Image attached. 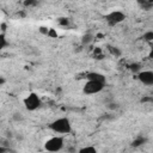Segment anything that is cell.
Segmentation results:
<instances>
[{
	"instance_id": "6da1fadb",
	"label": "cell",
	"mask_w": 153,
	"mask_h": 153,
	"mask_svg": "<svg viewBox=\"0 0 153 153\" xmlns=\"http://www.w3.org/2000/svg\"><path fill=\"white\" fill-rule=\"evenodd\" d=\"M49 128L57 134H69L72 130L71 121L67 117H60L49 124Z\"/></svg>"
},
{
	"instance_id": "7a4b0ae2",
	"label": "cell",
	"mask_w": 153,
	"mask_h": 153,
	"mask_svg": "<svg viewBox=\"0 0 153 153\" xmlns=\"http://www.w3.org/2000/svg\"><path fill=\"white\" fill-rule=\"evenodd\" d=\"M62 147H63V139L61 136H53V137L48 139L45 141V143H44L45 151L51 152V153L61 151Z\"/></svg>"
},
{
	"instance_id": "3957f363",
	"label": "cell",
	"mask_w": 153,
	"mask_h": 153,
	"mask_svg": "<svg viewBox=\"0 0 153 153\" xmlns=\"http://www.w3.org/2000/svg\"><path fill=\"white\" fill-rule=\"evenodd\" d=\"M23 103H24V106H25L27 110L33 111V110H36V109H38V108L41 106V98H39L36 93L31 92V93H29V94L24 98Z\"/></svg>"
},
{
	"instance_id": "277c9868",
	"label": "cell",
	"mask_w": 153,
	"mask_h": 153,
	"mask_svg": "<svg viewBox=\"0 0 153 153\" xmlns=\"http://www.w3.org/2000/svg\"><path fill=\"white\" fill-rule=\"evenodd\" d=\"M103 88H104V84L98 82V81L87 80L82 87V91L85 94H96V93H99Z\"/></svg>"
},
{
	"instance_id": "5b68a950",
	"label": "cell",
	"mask_w": 153,
	"mask_h": 153,
	"mask_svg": "<svg viewBox=\"0 0 153 153\" xmlns=\"http://www.w3.org/2000/svg\"><path fill=\"white\" fill-rule=\"evenodd\" d=\"M105 19L109 24L115 25V24H118V23L123 22L126 19V14L122 11H111L110 13H108L105 16Z\"/></svg>"
},
{
	"instance_id": "8992f818",
	"label": "cell",
	"mask_w": 153,
	"mask_h": 153,
	"mask_svg": "<svg viewBox=\"0 0 153 153\" xmlns=\"http://www.w3.org/2000/svg\"><path fill=\"white\" fill-rule=\"evenodd\" d=\"M137 78L145 85H153V72L152 71H142L137 74Z\"/></svg>"
},
{
	"instance_id": "52a82bcc",
	"label": "cell",
	"mask_w": 153,
	"mask_h": 153,
	"mask_svg": "<svg viewBox=\"0 0 153 153\" xmlns=\"http://www.w3.org/2000/svg\"><path fill=\"white\" fill-rule=\"evenodd\" d=\"M86 78L87 80H91V81H98V82L105 84V76L98 72H90L86 74Z\"/></svg>"
},
{
	"instance_id": "ba28073f",
	"label": "cell",
	"mask_w": 153,
	"mask_h": 153,
	"mask_svg": "<svg viewBox=\"0 0 153 153\" xmlns=\"http://www.w3.org/2000/svg\"><path fill=\"white\" fill-rule=\"evenodd\" d=\"M76 153H97V149L93 146H85V147L80 148Z\"/></svg>"
},
{
	"instance_id": "9c48e42d",
	"label": "cell",
	"mask_w": 153,
	"mask_h": 153,
	"mask_svg": "<svg viewBox=\"0 0 153 153\" xmlns=\"http://www.w3.org/2000/svg\"><path fill=\"white\" fill-rule=\"evenodd\" d=\"M145 141H146V139H145V137H137V139H135V140L133 141V143H131V145H133L134 147H139V146H141Z\"/></svg>"
},
{
	"instance_id": "30bf717a",
	"label": "cell",
	"mask_w": 153,
	"mask_h": 153,
	"mask_svg": "<svg viewBox=\"0 0 153 153\" xmlns=\"http://www.w3.org/2000/svg\"><path fill=\"white\" fill-rule=\"evenodd\" d=\"M6 45H7L6 37H5V35H4V33H1V35H0V48H1V49H4V48H6Z\"/></svg>"
},
{
	"instance_id": "8fae6325",
	"label": "cell",
	"mask_w": 153,
	"mask_h": 153,
	"mask_svg": "<svg viewBox=\"0 0 153 153\" xmlns=\"http://www.w3.org/2000/svg\"><path fill=\"white\" fill-rule=\"evenodd\" d=\"M143 39L145 41H153V31H147L145 35H143Z\"/></svg>"
},
{
	"instance_id": "7c38bea8",
	"label": "cell",
	"mask_w": 153,
	"mask_h": 153,
	"mask_svg": "<svg viewBox=\"0 0 153 153\" xmlns=\"http://www.w3.org/2000/svg\"><path fill=\"white\" fill-rule=\"evenodd\" d=\"M109 50L111 51V54H114V55H116V56H120V55H121V51H120L116 47H109Z\"/></svg>"
},
{
	"instance_id": "4fadbf2b",
	"label": "cell",
	"mask_w": 153,
	"mask_h": 153,
	"mask_svg": "<svg viewBox=\"0 0 153 153\" xmlns=\"http://www.w3.org/2000/svg\"><path fill=\"white\" fill-rule=\"evenodd\" d=\"M48 36H49V37H53V38H55V37H57V32L55 31V29H49Z\"/></svg>"
},
{
	"instance_id": "5bb4252c",
	"label": "cell",
	"mask_w": 153,
	"mask_h": 153,
	"mask_svg": "<svg viewBox=\"0 0 153 153\" xmlns=\"http://www.w3.org/2000/svg\"><path fill=\"white\" fill-rule=\"evenodd\" d=\"M141 5H142V7L145 8V10H149L152 6H153V4L152 2H140Z\"/></svg>"
},
{
	"instance_id": "9a60e30c",
	"label": "cell",
	"mask_w": 153,
	"mask_h": 153,
	"mask_svg": "<svg viewBox=\"0 0 153 153\" xmlns=\"http://www.w3.org/2000/svg\"><path fill=\"white\" fill-rule=\"evenodd\" d=\"M59 23H60V25L66 26V25H68V19H66V18H60Z\"/></svg>"
},
{
	"instance_id": "2e32d148",
	"label": "cell",
	"mask_w": 153,
	"mask_h": 153,
	"mask_svg": "<svg viewBox=\"0 0 153 153\" xmlns=\"http://www.w3.org/2000/svg\"><path fill=\"white\" fill-rule=\"evenodd\" d=\"M90 41H91V36H90V35L84 36V38H82V42H84V43H88Z\"/></svg>"
},
{
	"instance_id": "e0dca14e",
	"label": "cell",
	"mask_w": 153,
	"mask_h": 153,
	"mask_svg": "<svg viewBox=\"0 0 153 153\" xmlns=\"http://www.w3.org/2000/svg\"><path fill=\"white\" fill-rule=\"evenodd\" d=\"M139 68H140V67H139V65H136V63H135V65H131V66H130V69H131V71H137Z\"/></svg>"
},
{
	"instance_id": "ac0fdd59",
	"label": "cell",
	"mask_w": 153,
	"mask_h": 153,
	"mask_svg": "<svg viewBox=\"0 0 153 153\" xmlns=\"http://www.w3.org/2000/svg\"><path fill=\"white\" fill-rule=\"evenodd\" d=\"M5 30H6V24L5 23H1V31H2V33L5 32Z\"/></svg>"
},
{
	"instance_id": "d6986e66",
	"label": "cell",
	"mask_w": 153,
	"mask_h": 153,
	"mask_svg": "<svg viewBox=\"0 0 153 153\" xmlns=\"http://www.w3.org/2000/svg\"><path fill=\"white\" fill-rule=\"evenodd\" d=\"M148 56H149V57H151V59L153 60V48H152V50L149 51V55H148Z\"/></svg>"
}]
</instances>
